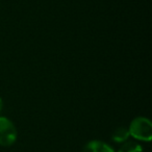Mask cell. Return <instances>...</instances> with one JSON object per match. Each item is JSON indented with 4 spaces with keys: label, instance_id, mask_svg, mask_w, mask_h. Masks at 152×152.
I'll use <instances>...</instances> for the list:
<instances>
[{
    "label": "cell",
    "instance_id": "1",
    "mask_svg": "<svg viewBox=\"0 0 152 152\" xmlns=\"http://www.w3.org/2000/svg\"><path fill=\"white\" fill-rule=\"evenodd\" d=\"M128 131L131 137L139 141L150 142L152 139V123L145 117H137L131 121Z\"/></svg>",
    "mask_w": 152,
    "mask_h": 152
},
{
    "label": "cell",
    "instance_id": "2",
    "mask_svg": "<svg viewBox=\"0 0 152 152\" xmlns=\"http://www.w3.org/2000/svg\"><path fill=\"white\" fill-rule=\"evenodd\" d=\"M17 128L10 119L0 117V146L10 147L17 140Z\"/></svg>",
    "mask_w": 152,
    "mask_h": 152
},
{
    "label": "cell",
    "instance_id": "3",
    "mask_svg": "<svg viewBox=\"0 0 152 152\" xmlns=\"http://www.w3.org/2000/svg\"><path fill=\"white\" fill-rule=\"evenodd\" d=\"M83 152H115L114 149L101 141H91L83 147Z\"/></svg>",
    "mask_w": 152,
    "mask_h": 152
},
{
    "label": "cell",
    "instance_id": "4",
    "mask_svg": "<svg viewBox=\"0 0 152 152\" xmlns=\"http://www.w3.org/2000/svg\"><path fill=\"white\" fill-rule=\"evenodd\" d=\"M129 131L127 128L125 127H119L116 130L113 132L112 134V140L115 142V143L118 144H123L124 142H126L129 137Z\"/></svg>",
    "mask_w": 152,
    "mask_h": 152
},
{
    "label": "cell",
    "instance_id": "5",
    "mask_svg": "<svg viewBox=\"0 0 152 152\" xmlns=\"http://www.w3.org/2000/svg\"><path fill=\"white\" fill-rule=\"evenodd\" d=\"M119 152H143V148L140 144L132 141L124 142L119 149Z\"/></svg>",
    "mask_w": 152,
    "mask_h": 152
},
{
    "label": "cell",
    "instance_id": "6",
    "mask_svg": "<svg viewBox=\"0 0 152 152\" xmlns=\"http://www.w3.org/2000/svg\"><path fill=\"white\" fill-rule=\"evenodd\" d=\"M2 107H3V102H2V99L0 98V112L2 110Z\"/></svg>",
    "mask_w": 152,
    "mask_h": 152
}]
</instances>
